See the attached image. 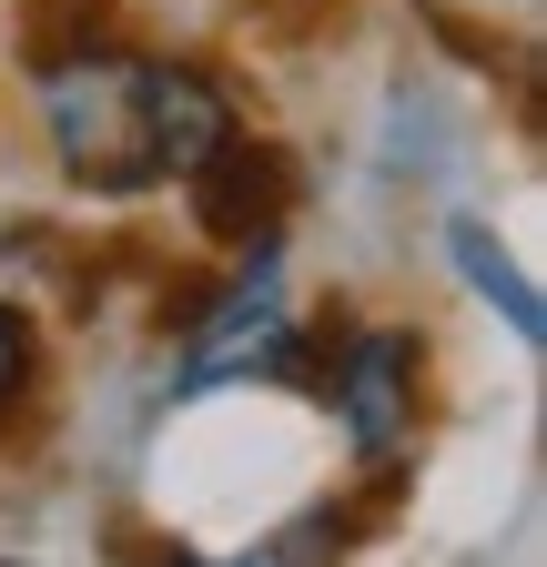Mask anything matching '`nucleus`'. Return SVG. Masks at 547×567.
I'll return each mask as SVG.
<instances>
[{
	"label": "nucleus",
	"instance_id": "1",
	"mask_svg": "<svg viewBox=\"0 0 547 567\" xmlns=\"http://www.w3.org/2000/svg\"><path fill=\"white\" fill-rule=\"evenodd\" d=\"M21 82L41 112L51 163L102 203L153 193V142H143V51H132L92 0H41L31 41H21Z\"/></svg>",
	"mask_w": 547,
	"mask_h": 567
},
{
	"label": "nucleus",
	"instance_id": "2",
	"mask_svg": "<svg viewBox=\"0 0 547 567\" xmlns=\"http://www.w3.org/2000/svg\"><path fill=\"white\" fill-rule=\"evenodd\" d=\"M234 284H183V344H173V405L234 395V385H305L314 375V324L285 284V224L234 244Z\"/></svg>",
	"mask_w": 547,
	"mask_h": 567
},
{
	"label": "nucleus",
	"instance_id": "3",
	"mask_svg": "<svg viewBox=\"0 0 547 567\" xmlns=\"http://www.w3.org/2000/svg\"><path fill=\"white\" fill-rule=\"evenodd\" d=\"M305 375L334 415V436L355 446V466L375 476V496L405 486L416 466V436H426V334L416 324H334V344H314Z\"/></svg>",
	"mask_w": 547,
	"mask_h": 567
},
{
	"label": "nucleus",
	"instance_id": "4",
	"mask_svg": "<svg viewBox=\"0 0 547 567\" xmlns=\"http://www.w3.org/2000/svg\"><path fill=\"white\" fill-rule=\"evenodd\" d=\"M234 132H244V102L224 92V71H203L183 51H143V142L163 183H193Z\"/></svg>",
	"mask_w": 547,
	"mask_h": 567
},
{
	"label": "nucleus",
	"instance_id": "5",
	"mask_svg": "<svg viewBox=\"0 0 547 567\" xmlns=\"http://www.w3.org/2000/svg\"><path fill=\"white\" fill-rule=\"evenodd\" d=\"M183 193L203 203V234H214V244H254V234H274V224L295 213V163L274 153V142L234 132L224 153L183 183Z\"/></svg>",
	"mask_w": 547,
	"mask_h": 567
},
{
	"label": "nucleus",
	"instance_id": "6",
	"mask_svg": "<svg viewBox=\"0 0 547 567\" xmlns=\"http://www.w3.org/2000/svg\"><path fill=\"white\" fill-rule=\"evenodd\" d=\"M446 274H456V284H466V295L487 305V315H497V324H507L527 354L547 344V305H537V274H527V264L497 244V224H487V213H446Z\"/></svg>",
	"mask_w": 547,
	"mask_h": 567
},
{
	"label": "nucleus",
	"instance_id": "7",
	"mask_svg": "<svg viewBox=\"0 0 547 567\" xmlns=\"http://www.w3.org/2000/svg\"><path fill=\"white\" fill-rule=\"evenodd\" d=\"M355 547V507H305L274 537H254V567H295V557H345Z\"/></svg>",
	"mask_w": 547,
	"mask_h": 567
},
{
	"label": "nucleus",
	"instance_id": "8",
	"mask_svg": "<svg viewBox=\"0 0 547 567\" xmlns=\"http://www.w3.org/2000/svg\"><path fill=\"white\" fill-rule=\"evenodd\" d=\"M31 375H41V334H31L21 305H0V415L31 395Z\"/></svg>",
	"mask_w": 547,
	"mask_h": 567
}]
</instances>
